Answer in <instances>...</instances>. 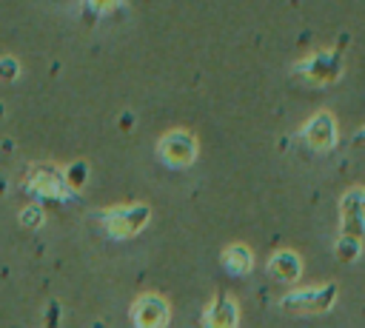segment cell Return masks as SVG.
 I'll return each mask as SVG.
<instances>
[{
  "mask_svg": "<svg viewBox=\"0 0 365 328\" xmlns=\"http://www.w3.org/2000/svg\"><path fill=\"white\" fill-rule=\"evenodd\" d=\"M222 262L234 271V274H245L251 268V251L245 245H231L225 254H222Z\"/></svg>",
  "mask_w": 365,
  "mask_h": 328,
  "instance_id": "cell-6",
  "label": "cell"
},
{
  "mask_svg": "<svg viewBox=\"0 0 365 328\" xmlns=\"http://www.w3.org/2000/svg\"><path fill=\"white\" fill-rule=\"evenodd\" d=\"M271 271H274L282 282L297 280V277H299V260H297V254H291V251H279V254L271 260Z\"/></svg>",
  "mask_w": 365,
  "mask_h": 328,
  "instance_id": "cell-5",
  "label": "cell"
},
{
  "mask_svg": "<svg viewBox=\"0 0 365 328\" xmlns=\"http://www.w3.org/2000/svg\"><path fill=\"white\" fill-rule=\"evenodd\" d=\"M194 148H197V143L182 131H174L163 140V157L171 163H188L194 157Z\"/></svg>",
  "mask_w": 365,
  "mask_h": 328,
  "instance_id": "cell-3",
  "label": "cell"
},
{
  "mask_svg": "<svg viewBox=\"0 0 365 328\" xmlns=\"http://www.w3.org/2000/svg\"><path fill=\"white\" fill-rule=\"evenodd\" d=\"M336 297V288L334 285H325V288H311V291H294L282 299V308H291V311H325Z\"/></svg>",
  "mask_w": 365,
  "mask_h": 328,
  "instance_id": "cell-1",
  "label": "cell"
},
{
  "mask_svg": "<svg viewBox=\"0 0 365 328\" xmlns=\"http://www.w3.org/2000/svg\"><path fill=\"white\" fill-rule=\"evenodd\" d=\"M336 251H339V257H342V260H351V257L356 254V240L345 237V240L339 242V248H336Z\"/></svg>",
  "mask_w": 365,
  "mask_h": 328,
  "instance_id": "cell-7",
  "label": "cell"
},
{
  "mask_svg": "<svg viewBox=\"0 0 365 328\" xmlns=\"http://www.w3.org/2000/svg\"><path fill=\"white\" fill-rule=\"evenodd\" d=\"M362 217H365V197H362Z\"/></svg>",
  "mask_w": 365,
  "mask_h": 328,
  "instance_id": "cell-8",
  "label": "cell"
},
{
  "mask_svg": "<svg viewBox=\"0 0 365 328\" xmlns=\"http://www.w3.org/2000/svg\"><path fill=\"white\" fill-rule=\"evenodd\" d=\"M208 325L211 328H234L237 325V308L228 297H220L211 311H208Z\"/></svg>",
  "mask_w": 365,
  "mask_h": 328,
  "instance_id": "cell-4",
  "label": "cell"
},
{
  "mask_svg": "<svg viewBox=\"0 0 365 328\" xmlns=\"http://www.w3.org/2000/svg\"><path fill=\"white\" fill-rule=\"evenodd\" d=\"M134 319L140 328H160L168 319V308L160 297H143L134 305Z\"/></svg>",
  "mask_w": 365,
  "mask_h": 328,
  "instance_id": "cell-2",
  "label": "cell"
}]
</instances>
